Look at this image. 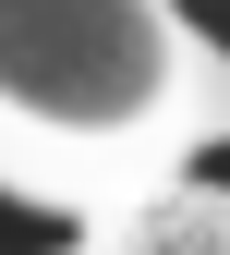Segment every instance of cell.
I'll list each match as a JSON object with an SVG mask.
<instances>
[{"label": "cell", "instance_id": "1", "mask_svg": "<svg viewBox=\"0 0 230 255\" xmlns=\"http://www.w3.org/2000/svg\"><path fill=\"white\" fill-rule=\"evenodd\" d=\"M230 134V49L182 0H0V195L97 219Z\"/></svg>", "mask_w": 230, "mask_h": 255}]
</instances>
